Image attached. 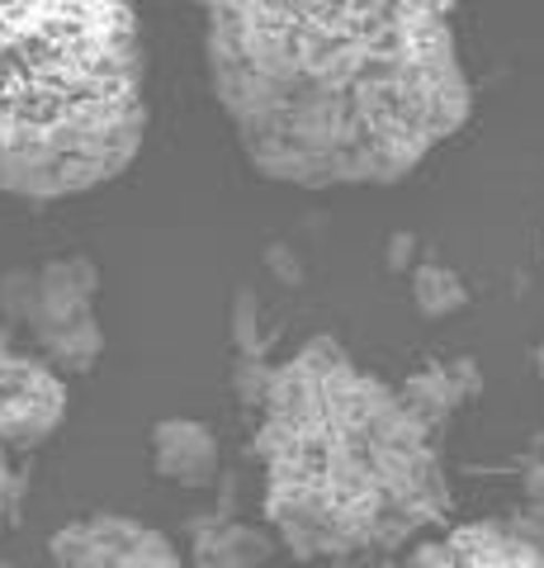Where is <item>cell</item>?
I'll list each match as a JSON object with an SVG mask.
<instances>
[{
    "label": "cell",
    "mask_w": 544,
    "mask_h": 568,
    "mask_svg": "<svg viewBox=\"0 0 544 568\" xmlns=\"http://www.w3.org/2000/svg\"><path fill=\"white\" fill-rule=\"evenodd\" d=\"M383 559H346V564H331V568H379Z\"/></svg>",
    "instance_id": "4fadbf2b"
},
{
    "label": "cell",
    "mask_w": 544,
    "mask_h": 568,
    "mask_svg": "<svg viewBox=\"0 0 544 568\" xmlns=\"http://www.w3.org/2000/svg\"><path fill=\"white\" fill-rule=\"evenodd\" d=\"M256 413L260 511L298 559H393L445 521V422L337 336L279 361Z\"/></svg>",
    "instance_id": "7a4b0ae2"
},
{
    "label": "cell",
    "mask_w": 544,
    "mask_h": 568,
    "mask_svg": "<svg viewBox=\"0 0 544 568\" xmlns=\"http://www.w3.org/2000/svg\"><path fill=\"white\" fill-rule=\"evenodd\" d=\"M535 369H540V375H544V346L535 351Z\"/></svg>",
    "instance_id": "5bb4252c"
},
{
    "label": "cell",
    "mask_w": 544,
    "mask_h": 568,
    "mask_svg": "<svg viewBox=\"0 0 544 568\" xmlns=\"http://www.w3.org/2000/svg\"><path fill=\"white\" fill-rule=\"evenodd\" d=\"M506 521H512L531 545L544 549V465L525 469V478H521V507Z\"/></svg>",
    "instance_id": "8fae6325"
},
{
    "label": "cell",
    "mask_w": 544,
    "mask_h": 568,
    "mask_svg": "<svg viewBox=\"0 0 544 568\" xmlns=\"http://www.w3.org/2000/svg\"><path fill=\"white\" fill-rule=\"evenodd\" d=\"M48 555L58 568H195L181 559L171 536L124 511H95L62 526L48 540Z\"/></svg>",
    "instance_id": "8992f818"
},
{
    "label": "cell",
    "mask_w": 544,
    "mask_h": 568,
    "mask_svg": "<svg viewBox=\"0 0 544 568\" xmlns=\"http://www.w3.org/2000/svg\"><path fill=\"white\" fill-rule=\"evenodd\" d=\"M412 304L417 313H427V317H450V313H460L469 304V284L450 271V265H417L412 271Z\"/></svg>",
    "instance_id": "30bf717a"
},
{
    "label": "cell",
    "mask_w": 544,
    "mask_h": 568,
    "mask_svg": "<svg viewBox=\"0 0 544 568\" xmlns=\"http://www.w3.org/2000/svg\"><path fill=\"white\" fill-rule=\"evenodd\" d=\"M152 469L166 484L204 488L218 474V436L195 417H166L152 426Z\"/></svg>",
    "instance_id": "ba28073f"
},
{
    "label": "cell",
    "mask_w": 544,
    "mask_h": 568,
    "mask_svg": "<svg viewBox=\"0 0 544 568\" xmlns=\"http://www.w3.org/2000/svg\"><path fill=\"white\" fill-rule=\"evenodd\" d=\"M275 536L247 521H214L195 536V568H270Z\"/></svg>",
    "instance_id": "9c48e42d"
},
{
    "label": "cell",
    "mask_w": 544,
    "mask_h": 568,
    "mask_svg": "<svg viewBox=\"0 0 544 568\" xmlns=\"http://www.w3.org/2000/svg\"><path fill=\"white\" fill-rule=\"evenodd\" d=\"M20 503H24V474L14 469L10 450H0V536L20 521Z\"/></svg>",
    "instance_id": "7c38bea8"
},
{
    "label": "cell",
    "mask_w": 544,
    "mask_h": 568,
    "mask_svg": "<svg viewBox=\"0 0 544 568\" xmlns=\"http://www.w3.org/2000/svg\"><path fill=\"white\" fill-rule=\"evenodd\" d=\"M100 271L85 256H58L33 271H10L0 280V317L10 332H24L58 375H85L104 351V327L95 313Z\"/></svg>",
    "instance_id": "277c9868"
},
{
    "label": "cell",
    "mask_w": 544,
    "mask_h": 568,
    "mask_svg": "<svg viewBox=\"0 0 544 568\" xmlns=\"http://www.w3.org/2000/svg\"><path fill=\"white\" fill-rule=\"evenodd\" d=\"M147 138V48L124 0L0 6V194L72 200Z\"/></svg>",
    "instance_id": "3957f363"
},
{
    "label": "cell",
    "mask_w": 544,
    "mask_h": 568,
    "mask_svg": "<svg viewBox=\"0 0 544 568\" xmlns=\"http://www.w3.org/2000/svg\"><path fill=\"white\" fill-rule=\"evenodd\" d=\"M66 417V379L0 323V450H33Z\"/></svg>",
    "instance_id": "5b68a950"
},
{
    "label": "cell",
    "mask_w": 544,
    "mask_h": 568,
    "mask_svg": "<svg viewBox=\"0 0 544 568\" xmlns=\"http://www.w3.org/2000/svg\"><path fill=\"white\" fill-rule=\"evenodd\" d=\"M450 6L223 0L204 62L247 162L279 185H393L473 114Z\"/></svg>",
    "instance_id": "6da1fadb"
},
{
    "label": "cell",
    "mask_w": 544,
    "mask_h": 568,
    "mask_svg": "<svg viewBox=\"0 0 544 568\" xmlns=\"http://www.w3.org/2000/svg\"><path fill=\"white\" fill-rule=\"evenodd\" d=\"M379 568H544V549L525 540L512 521H460Z\"/></svg>",
    "instance_id": "52a82bcc"
}]
</instances>
